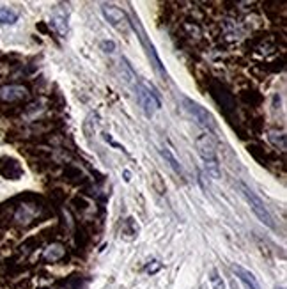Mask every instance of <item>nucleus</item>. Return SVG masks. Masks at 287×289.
<instances>
[{
  "label": "nucleus",
  "instance_id": "1",
  "mask_svg": "<svg viewBox=\"0 0 287 289\" xmlns=\"http://www.w3.org/2000/svg\"><path fill=\"white\" fill-rule=\"evenodd\" d=\"M195 148L200 158L206 163V169L213 178H220V167H218L217 160V146H214L213 138L209 133H202L195 138Z\"/></svg>",
  "mask_w": 287,
  "mask_h": 289
},
{
  "label": "nucleus",
  "instance_id": "2",
  "mask_svg": "<svg viewBox=\"0 0 287 289\" xmlns=\"http://www.w3.org/2000/svg\"><path fill=\"white\" fill-rule=\"evenodd\" d=\"M136 100H138L142 110L148 115H153L155 110H158L162 107V101H160V96L156 93V89L148 84V82H142L138 87H136Z\"/></svg>",
  "mask_w": 287,
  "mask_h": 289
},
{
  "label": "nucleus",
  "instance_id": "3",
  "mask_svg": "<svg viewBox=\"0 0 287 289\" xmlns=\"http://www.w3.org/2000/svg\"><path fill=\"white\" fill-rule=\"evenodd\" d=\"M241 193L245 195V199H247V202L250 204V208H252V211H254V215L257 216L259 220H261L264 226H268L269 229H275V222H273V216H271V213L268 211V208L264 206V202H262L261 199H259L257 195H255L254 192H252L250 188H248L247 185H243L241 183Z\"/></svg>",
  "mask_w": 287,
  "mask_h": 289
},
{
  "label": "nucleus",
  "instance_id": "4",
  "mask_svg": "<svg viewBox=\"0 0 287 289\" xmlns=\"http://www.w3.org/2000/svg\"><path fill=\"white\" fill-rule=\"evenodd\" d=\"M103 16L107 18V22L110 23L114 29H117L119 32H124L128 34L129 29H131V22H129L128 15L122 11L121 8L114 4H103Z\"/></svg>",
  "mask_w": 287,
  "mask_h": 289
},
{
  "label": "nucleus",
  "instance_id": "5",
  "mask_svg": "<svg viewBox=\"0 0 287 289\" xmlns=\"http://www.w3.org/2000/svg\"><path fill=\"white\" fill-rule=\"evenodd\" d=\"M183 103H184V108H186L188 114H190L191 117L195 119V121L199 122L200 126L207 128V130H213V128H214L213 115H211L209 112L206 110V108L200 107V105H199V103H195V101L188 100V98H184Z\"/></svg>",
  "mask_w": 287,
  "mask_h": 289
},
{
  "label": "nucleus",
  "instance_id": "6",
  "mask_svg": "<svg viewBox=\"0 0 287 289\" xmlns=\"http://www.w3.org/2000/svg\"><path fill=\"white\" fill-rule=\"evenodd\" d=\"M29 98V89L23 86H2L0 87V101L4 103H15Z\"/></svg>",
  "mask_w": 287,
  "mask_h": 289
},
{
  "label": "nucleus",
  "instance_id": "7",
  "mask_svg": "<svg viewBox=\"0 0 287 289\" xmlns=\"http://www.w3.org/2000/svg\"><path fill=\"white\" fill-rule=\"evenodd\" d=\"M0 174L6 179H20L23 174V169L18 160L11 158V156H4V158H0Z\"/></svg>",
  "mask_w": 287,
  "mask_h": 289
},
{
  "label": "nucleus",
  "instance_id": "8",
  "mask_svg": "<svg viewBox=\"0 0 287 289\" xmlns=\"http://www.w3.org/2000/svg\"><path fill=\"white\" fill-rule=\"evenodd\" d=\"M232 271H234L236 277H238L239 280L243 282L245 287H247V289H261V285H259L257 278L254 277V273H252V271L245 270V268H243V266H239V264H234V266H232Z\"/></svg>",
  "mask_w": 287,
  "mask_h": 289
},
{
  "label": "nucleus",
  "instance_id": "9",
  "mask_svg": "<svg viewBox=\"0 0 287 289\" xmlns=\"http://www.w3.org/2000/svg\"><path fill=\"white\" fill-rule=\"evenodd\" d=\"M66 256V249L60 243H52L50 247H46L43 252V261L44 263H59L62 257Z\"/></svg>",
  "mask_w": 287,
  "mask_h": 289
},
{
  "label": "nucleus",
  "instance_id": "10",
  "mask_svg": "<svg viewBox=\"0 0 287 289\" xmlns=\"http://www.w3.org/2000/svg\"><path fill=\"white\" fill-rule=\"evenodd\" d=\"M18 13L11 8H6V6H0V25H13V23L18 22Z\"/></svg>",
  "mask_w": 287,
  "mask_h": 289
},
{
  "label": "nucleus",
  "instance_id": "11",
  "mask_svg": "<svg viewBox=\"0 0 287 289\" xmlns=\"http://www.w3.org/2000/svg\"><path fill=\"white\" fill-rule=\"evenodd\" d=\"M269 142H271L275 148H278L280 151H283L285 149V135H283V131H276V130H271L268 135Z\"/></svg>",
  "mask_w": 287,
  "mask_h": 289
},
{
  "label": "nucleus",
  "instance_id": "12",
  "mask_svg": "<svg viewBox=\"0 0 287 289\" xmlns=\"http://www.w3.org/2000/svg\"><path fill=\"white\" fill-rule=\"evenodd\" d=\"M162 155L165 156L167 160H169V163H170V167L174 169V172L176 174H179L181 178H184V172H183V169H181V165H179V162L176 160V156L172 155V153L169 151V149H162Z\"/></svg>",
  "mask_w": 287,
  "mask_h": 289
},
{
  "label": "nucleus",
  "instance_id": "13",
  "mask_svg": "<svg viewBox=\"0 0 287 289\" xmlns=\"http://www.w3.org/2000/svg\"><path fill=\"white\" fill-rule=\"evenodd\" d=\"M52 25L55 27V30L60 34V36H66L67 34V23L64 18H60V16H55V18L52 20Z\"/></svg>",
  "mask_w": 287,
  "mask_h": 289
},
{
  "label": "nucleus",
  "instance_id": "14",
  "mask_svg": "<svg viewBox=\"0 0 287 289\" xmlns=\"http://www.w3.org/2000/svg\"><path fill=\"white\" fill-rule=\"evenodd\" d=\"M153 186L158 193H165V185H163L162 176L158 174V171H153Z\"/></svg>",
  "mask_w": 287,
  "mask_h": 289
},
{
  "label": "nucleus",
  "instance_id": "15",
  "mask_svg": "<svg viewBox=\"0 0 287 289\" xmlns=\"http://www.w3.org/2000/svg\"><path fill=\"white\" fill-rule=\"evenodd\" d=\"M209 280H211V284H213V287H214V289H225L224 280H222V278H220V275H218V271H217V270L211 271Z\"/></svg>",
  "mask_w": 287,
  "mask_h": 289
},
{
  "label": "nucleus",
  "instance_id": "16",
  "mask_svg": "<svg viewBox=\"0 0 287 289\" xmlns=\"http://www.w3.org/2000/svg\"><path fill=\"white\" fill-rule=\"evenodd\" d=\"M160 268H162V264H160L158 261H153V264H148V266H146V271H148V273H156Z\"/></svg>",
  "mask_w": 287,
  "mask_h": 289
},
{
  "label": "nucleus",
  "instance_id": "17",
  "mask_svg": "<svg viewBox=\"0 0 287 289\" xmlns=\"http://www.w3.org/2000/svg\"><path fill=\"white\" fill-rule=\"evenodd\" d=\"M276 289H285V287H276Z\"/></svg>",
  "mask_w": 287,
  "mask_h": 289
}]
</instances>
